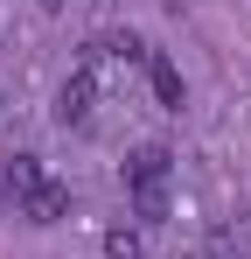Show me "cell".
<instances>
[{
	"label": "cell",
	"mask_w": 251,
	"mask_h": 259,
	"mask_svg": "<svg viewBox=\"0 0 251 259\" xmlns=\"http://www.w3.org/2000/svg\"><path fill=\"white\" fill-rule=\"evenodd\" d=\"M91 105H98V77H91V70H70L63 91H56V126H84Z\"/></svg>",
	"instance_id": "1"
},
{
	"label": "cell",
	"mask_w": 251,
	"mask_h": 259,
	"mask_svg": "<svg viewBox=\"0 0 251 259\" xmlns=\"http://www.w3.org/2000/svg\"><path fill=\"white\" fill-rule=\"evenodd\" d=\"M21 217H28V224H63V217H70V189H63V182H42L35 196H21Z\"/></svg>",
	"instance_id": "2"
},
{
	"label": "cell",
	"mask_w": 251,
	"mask_h": 259,
	"mask_svg": "<svg viewBox=\"0 0 251 259\" xmlns=\"http://www.w3.org/2000/svg\"><path fill=\"white\" fill-rule=\"evenodd\" d=\"M147 84H154V98H161L167 112H181V70L167 56H154V49H147Z\"/></svg>",
	"instance_id": "3"
},
{
	"label": "cell",
	"mask_w": 251,
	"mask_h": 259,
	"mask_svg": "<svg viewBox=\"0 0 251 259\" xmlns=\"http://www.w3.org/2000/svg\"><path fill=\"white\" fill-rule=\"evenodd\" d=\"M167 168H174L167 147H140V154L126 161V189H133V182H167Z\"/></svg>",
	"instance_id": "4"
},
{
	"label": "cell",
	"mask_w": 251,
	"mask_h": 259,
	"mask_svg": "<svg viewBox=\"0 0 251 259\" xmlns=\"http://www.w3.org/2000/svg\"><path fill=\"white\" fill-rule=\"evenodd\" d=\"M42 182H49V175H42L35 154H14V161H7V196H14V203H21V196H35Z\"/></svg>",
	"instance_id": "5"
},
{
	"label": "cell",
	"mask_w": 251,
	"mask_h": 259,
	"mask_svg": "<svg viewBox=\"0 0 251 259\" xmlns=\"http://www.w3.org/2000/svg\"><path fill=\"white\" fill-rule=\"evenodd\" d=\"M133 210H140V224H161L167 217V182H133Z\"/></svg>",
	"instance_id": "6"
},
{
	"label": "cell",
	"mask_w": 251,
	"mask_h": 259,
	"mask_svg": "<svg viewBox=\"0 0 251 259\" xmlns=\"http://www.w3.org/2000/svg\"><path fill=\"white\" fill-rule=\"evenodd\" d=\"M140 252H147V245H140L133 224H112V231H105V259H140Z\"/></svg>",
	"instance_id": "7"
},
{
	"label": "cell",
	"mask_w": 251,
	"mask_h": 259,
	"mask_svg": "<svg viewBox=\"0 0 251 259\" xmlns=\"http://www.w3.org/2000/svg\"><path fill=\"white\" fill-rule=\"evenodd\" d=\"M42 7H63V0H42Z\"/></svg>",
	"instance_id": "8"
}]
</instances>
